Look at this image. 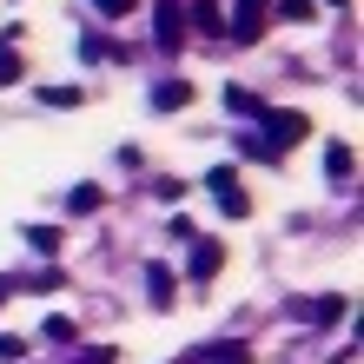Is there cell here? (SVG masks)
<instances>
[{
	"mask_svg": "<svg viewBox=\"0 0 364 364\" xmlns=\"http://www.w3.org/2000/svg\"><path fill=\"white\" fill-rule=\"evenodd\" d=\"M259 126H265V139H259V146H265V153H272V159H278V153H285V146H298V139H305V133H311V119H305V113H272V106H265V113H259Z\"/></svg>",
	"mask_w": 364,
	"mask_h": 364,
	"instance_id": "cell-1",
	"label": "cell"
},
{
	"mask_svg": "<svg viewBox=\"0 0 364 364\" xmlns=\"http://www.w3.org/2000/svg\"><path fill=\"white\" fill-rule=\"evenodd\" d=\"M205 186H212V199H219L232 219H245L252 212V199H245V186H239V173H232V166H219V173H205Z\"/></svg>",
	"mask_w": 364,
	"mask_h": 364,
	"instance_id": "cell-2",
	"label": "cell"
},
{
	"mask_svg": "<svg viewBox=\"0 0 364 364\" xmlns=\"http://www.w3.org/2000/svg\"><path fill=\"white\" fill-rule=\"evenodd\" d=\"M159 27H153V40H159V53H179V40H186V14H179V0H159Z\"/></svg>",
	"mask_w": 364,
	"mask_h": 364,
	"instance_id": "cell-3",
	"label": "cell"
},
{
	"mask_svg": "<svg viewBox=\"0 0 364 364\" xmlns=\"http://www.w3.org/2000/svg\"><path fill=\"white\" fill-rule=\"evenodd\" d=\"M225 265V245L219 239H192V259H186V272H192V285H205L212 272Z\"/></svg>",
	"mask_w": 364,
	"mask_h": 364,
	"instance_id": "cell-4",
	"label": "cell"
},
{
	"mask_svg": "<svg viewBox=\"0 0 364 364\" xmlns=\"http://www.w3.org/2000/svg\"><path fill=\"white\" fill-rule=\"evenodd\" d=\"M265 33V0H239V27H232V40H259Z\"/></svg>",
	"mask_w": 364,
	"mask_h": 364,
	"instance_id": "cell-5",
	"label": "cell"
},
{
	"mask_svg": "<svg viewBox=\"0 0 364 364\" xmlns=\"http://www.w3.org/2000/svg\"><path fill=\"white\" fill-rule=\"evenodd\" d=\"M298 318H311V325H338V318H345V298H311V305H298Z\"/></svg>",
	"mask_w": 364,
	"mask_h": 364,
	"instance_id": "cell-6",
	"label": "cell"
},
{
	"mask_svg": "<svg viewBox=\"0 0 364 364\" xmlns=\"http://www.w3.org/2000/svg\"><path fill=\"white\" fill-rule=\"evenodd\" d=\"M186 100H192L186 80H159V87H153V106H159V113H173V106H186Z\"/></svg>",
	"mask_w": 364,
	"mask_h": 364,
	"instance_id": "cell-7",
	"label": "cell"
},
{
	"mask_svg": "<svg viewBox=\"0 0 364 364\" xmlns=\"http://www.w3.org/2000/svg\"><path fill=\"white\" fill-rule=\"evenodd\" d=\"M27 245L40 252V259H53L60 252V225H27Z\"/></svg>",
	"mask_w": 364,
	"mask_h": 364,
	"instance_id": "cell-8",
	"label": "cell"
},
{
	"mask_svg": "<svg viewBox=\"0 0 364 364\" xmlns=\"http://www.w3.org/2000/svg\"><path fill=\"white\" fill-rule=\"evenodd\" d=\"M146 285H153V305H173V272H166V265L146 272Z\"/></svg>",
	"mask_w": 364,
	"mask_h": 364,
	"instance_id": "cell-9",
	"label": "cell"
},
{
	"mask_svg": "<svg viewBox=\"0 0 364 364\" xmlns=\"http://www.w3.org/2000/svg\"><path fill=\"white\" fill-rule=\"evenodd\" d=\"M325 173H331V179L351 173V146H325Z\"/></svg>",
	"mask_w": 364,
	"mask_h": 364,
	"instance_id": "cell-10",
	"label": "cell"
},
{
	"mask_svg": "<svg viewBox=\"0 0 364 364\" xmlns=\"http://www.w3.org/2000/svg\"><path fill=\"white\" fill-rule=\"evenodd\" d=\"M67 205H73V212H100V186H80V192H67Z\"/></svg>",
	"mask_w": 364,
	"mask_h": 364,
	"instance_id": "cell-11",
	"label": "cell"
},
{
	"mask_svg": "<svg viewBox=\"0 0 364 364\" xmlns=\"http://www.w3.org/2000/svg\"><path fill=\"white\" fill-rule=\"evenodd\" d=\"M40 100H47V106H80V87H47Z\"/></svg>",
	"mask_w": 364,
	"mask_h": 364,
	"instance_id": "cell-12",
	"label": "cell"
},
{
	"mask_svg": "<svg viewBox=\"0 0 364 364\" xmlns=\"http://www.w3.org/2000/svg\"><path fill=\"white\" fill-rule=\"evenodd\" d=\"M278 20H311V0H278Z\"/></svg>",
	"mask_w": 364,
	"mask_h": 364,
	"instance_id": "cell-13",
	"label": "cell"
},
{
	"mask_svg": "<svg viewBox=\"0 0 364 364\" xmlns=\"http://www.w3.org/2000/svg\"><path fill=\"white\" fill-rule=\"evenodd\" d=\"M73 364H119V351H113V345H93L87 358H73Z\"/></svg>",
	"mask_w": 364,
	"mask_h": 364,
	"instance_id": "cell-14",
	"label": "cell"
},
{
	"mask_svg": "<svg viewBox=\"0 0 364 364\" xmlns=\"http://www.w3.org/2000/svg\"><path fill=\"white\" fill-rule=\"evenodd\" d=\"M27 358V345H20V338H0V364H20Z\"/></svg>",
	"mask_w": 364,
	"mask_h": 364,
	"instance_id": "cell-15",
	"label": "cell"
},
{
	"mask_svg": "<svg viewBox=\"0 0 364 364\" xmlns=\"http://www.w3.org/2000/svg\"><path fill=\"white\" fill-rule=\"evenodd\" d=\"M212 364H252V351H232V345H219V351H212Z\"/></svg>",
	"mask_w": 364,
	"mask_h": 364,
	"instance_id": "cell-16",
	"label": "cell"
},
{
	"mask_svg": "<svg viewBox=\"0 0 364 364\" xmlns=\"http://www.w3.org/2000/svg\"><path fill=\"white\" fill-rule=\"evenodd\" d=\"M14 80H20V60H14V53H0V87H14Z\"/></svg>",
	"mask_w": 364,
	"mask_h": 364,
	"instance_id": "cell-17",
	"label": "cell"
},
{
	"mask_svg": "<svg viewBox=\"0 0 364 364\" xmlns=\"http://www.w3.org/2000/svg\"><path fill=\"white\" fill-rule=\"evenodd\" d=\"M93 7H100V14H133L139 0H93Z\"/></svg>",
	"mask_w": 364,
	"mask_h": 364,
	"instance_id": "cell-18",
	"label": "cell"
},
{
	"mask_svg": "<svg viewBox=\"0 0 364 364\" xmlns=\"http://www.w3.org/2000/svg\"><path fill=\"white\" fill-rule=\"evenodd\" d=\"M7 298H14V278H0V305H7Z\"/></svg>",
	"mask_w": 364,
	"mask_h": 364,
	"instance_id": "cell-19",
	"label": "cell"
}]
</instances>
